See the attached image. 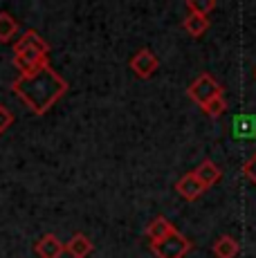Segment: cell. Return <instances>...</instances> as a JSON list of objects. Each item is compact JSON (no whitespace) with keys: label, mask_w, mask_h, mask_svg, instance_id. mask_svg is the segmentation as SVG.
Returning <instances> with one entry per match:
<instances>
[{"label":"cell","mask_w":256,"mask_h":258,"mask_svg":"<svg viewBox=\"0 0 256 258\" xmlns=\"http://www.w3.org/2000/svg\"><path fill=\"white\" fill-rule=\"evenodd\" d=\"M186 92H189V97L194 99L200 108H203L207 101H211L214 97H223V88H220V83L207 72L200 74V77L189 86Z\"/></svg>","instance_id":"3"},{"label":"cell","mask_w":256,"mask_h":258,"mask_svg":"<svg viewBox=\"0 0 256 258\" xmlns=\"http://www.w3.org/2000/svg\"><path fill=\"white\" fill-rule=\"evenodd\" d=\"M254 77H256V72H254Z\"/></svg>","instance_id":"20"},{"label":"cell","mask_w":256,"mask_h":258,"mask_svg":"<svg viewBox=\"0 0 256 258\" xmlns=\"http://www.w3.org/2000/svg\"><path fill=\"white\" fill-rule=\"evenodd\" d=\"M175 191H178L180 198H184V200L194 202V200H198V198L203 196L207 188H205L203 182L196 177V173L191 171V173H184V175H182L180 180L175 182Z\"/></svg>","instance_id":"6"},{"label":"cell","mask_w":256,"mask_h":258,"mask_svg":"<svg viewBox=\"0 0 256 258\" xmlns=\"http://www.w3.org/2000/svg\"><path fill=\"white\" fill-rule=\"evenodd\" d=\"M47 63H50L47 54L38 52V49H14V66L21 74H29Z\"/></svg>","instance_id":"4"},{"label":"cell","mask_w":256,"mask_h":258,"mask_svg":"<svg viewBox=\"0 0 256 258\" xmlns=\"http://www.w3.org/2000/svg\"><path fill=\"white\" fill-rule=\"evenodd\" d=\"M234 135L236 137H254L256 135V119L249 115L234 117Z\"/></svg>","instance_id":"14"},{"label":"cell","mask_w":256,"mask_h":258,"mask_svg":"<svg viewBox=\"0 0 256 258\" xmlns=\"http://www.w3.org/2000/svg\"><path fill=\"white\" fill-rule=\"evenodd\" d=\"M151 251L157 258H184L191 251V240L175 229L162 240L151 242Z\"/></svg>","instance_id":"2"},{"label":"cell","mask_w":256,"mask_h":258,"mask_svg":"<svg viewBox=\"0 0 256 258\" xmlns=\"http://www.w3.org/2000/svg\"><path fill=\"white\" fill-rule=\"evenodd\" d=\"M243 175L252 186H256V153L243 164Z\"/></svg>","instance_id":"18"},{"label":"cell","mask_w":256,"mask_h":258,"mask_svg":"<svg viewBox=\"0 0 256 258\" xmlns=\"http://www.w3.org/2000/svg\"><path fill=\"white\" fill-rule=\"evenodd\" d=\"M18 34V23L12 14H0V43H9Z\"/></svg>","instance_id":"15"},{"label":"cell","mask_w":256,"mask_h":258,"mask_svg":"<svg viewBox=\"0 0 256 258\" xmlns=\"http://www.w3.org/2000/svg\"><path fill=\"white\" fill-rule=\"evenodd\" d=\"M171 231H175V227L171 225V220H166L164 216H157L155 220L146 227V238H149L151 242H157V240H162V238L169 236Z\"/></svg>","instance_id":"11"},{"label":"cell","mask_w":256,"mask_h":258,"mask_svg":"<svg viewBox=\"0 0 256 258\" xmlns=\"http://www.w3.org/2000/svg\"><path fill=\"white\" fill-rule=\"evenodd\" d=\"M12 123H14V112L9 110L7 106H3V103H0V135H3V133L12 126Z\"/></svg>","instance_id":"19"},{"label":"cell","mask_w":256,"mask_h":258,"mask_svg":"<svg viewBox=\"0 0 256 258\" xmlns=\"http://www.w3.org/2000/svg\"><path fill=\"white\" fill-rule=\"evenodd\" d=\"M214 256L216 258H236L238 256V242L231 236H220L218 240L214 242Z\"/></svg>","instance_id":"13"},{"label":"cell","mask_w":256,"mask_h":258,"mask_svg":"<svg viewBox=\"0 0 256 258\" xmlns=\"http://www.w3.org/2000/svg\"><path fill=\"white\" fill-rule=\"evenodd\" d=\"M12 90L25 103V108H29V112L45 115L68 92V81L58 72H54L47 63L29 74H18V79H14L12 83Z\"/></svg>","instance_id":"1"},{"label":"cell","mask_w":256,"mask_h":258,"mask_svg":"<svg viewBox=\"0 0 256 258\" xmlns=\"http://www.w3.org/2000/svg\"><path fill=\"white\" fill-rule=\"evenodd\" d=\"M157 66H160V58L155 56L151 49H140V52H135V56L131 58V70L135 72L137 79H149L153 77V72L157 70Z\"/></svg>","instance_id":"5"},{"label":"cell","mask_w":256,"mask_h":258,"mask_svg":"<svg viewBox=\"0 0 256 258\" xmlns=\"http://www.w3.org/2000/svg\"><path fill=\"white\" fill-rule=\"evenodd\" d=\"M186 9H189V14L209 18V14L216 9V3L214 0H189V3H186Z\"/></svg>","instance_id":"16"},{"label":"cell","mask_w":256,"mask_h":258,"mask_svg":"<svg viewBox=\"0 0 256 258\" xmlns=\"http://www.w3.org/2000/svg\"><path fill=\"white\" fill-rule=\"evenodd\" d=\"M203 110H205V115H209V117H220L227 110V101H225V97H214L211 101L205 103Z\"/></svg>","instance_id":"17"},{"label":"cell","mask_w":256,"mask_h":258,"mask_svg":"<svg viewBox=\"0 0 256 258\" xmlns=\"http://www.w3.org/2000/svg\"><path fill=\"white\" fill-rule=\"evenodd\" d=\"M66 254L72 258H88L92 254V240L86 234H75L66 242Z\"/></svg>","instance_id":"9"},{"label":"cell","mask_w":256,"mask_h":258,"mask_svg":"<svg viewBox=\"0 0 256 258\" xmlns=\"http://www.w3.org/2000/svg\"><path fill=\"white\" fill-rule=\"evenodd\" d=\"M34 249H36V254L41 258H61V254L66 251V245L54 234H45L34 245Z\"/></svg>","instance_id":"7"},{"label":"cell","mask_w":256,"mask_h":258,"mask_svg":"<svg viewBox=\"0 0 256 258\" xmlns=\"http://www.w3.org/2000/svg\"><path fill=\"white\" fill-rule=\"evenodd\" d=\"M182 27H184V32L189 34V36L194 38H200L203 34L209 29V18L207 16H196V14H189V16L182 21Z\"/></svg>","instance_id":"12"},{"label":"cell","mask_w":256,"mask_h":258,"mask_svg":"<svg viewBox=\"0 0 256 258\" xmlns=\"http://www.w3.org/2000/svg\"><path fill=\"white\" fill-rule=\"evenodd\" d=\"M194 173H196V177H198V180H200V182H203V184H205V188L214 186L216 182H218L220 177H223V171H220V168L216 166V164H214V162H211V160H205L203 164H200L198 168H196Z\"/></svg>","instance_id":"10"},{"label":"cell","mask_w":256,"mask_h":258,"mask_svg":"<svg viewBox=\"0 0 256 258\" xmlns=\"http://www.w3.org/2000/svg\"><path fill=\"white\" fill-rule=\"evenodd\" d=\"M14 49H38L43 54H50V43L36 32V29H27L16 43H14Z\"/></svg>","instance_id":"8"}]
</instances>
